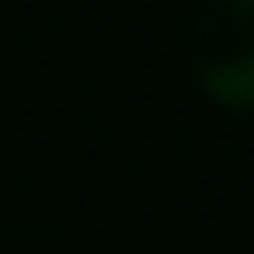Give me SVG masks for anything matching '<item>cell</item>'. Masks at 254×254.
Here are the masks:
<instances>
[{
    "label": "cell",
    "instance_id": "cell-1",
    "mask_svg": "<svg viewBox=\"0 0 254 254\" xmlns=\"http://www.w3.org/2000/svg\"><path fill=\"white\" fill-rule=\"evenodd\" d=\"M197 88L228 114H254V21L228 16L223 31L197 42Z\"/></svg>",
    "mask_w": 254,
    "mask_h": 254
},
{
    "label": "cell",
    "instance_id": "cell-2",
    "mask_svg": "<svg viewBox=\"0 0 254 254\" xmlns=\"http://www.w3.org/2000/svg\"><path fill=\"white\" fill-rule=\"evenodd\" d=\"M218 5H223L228 16H239V21H254V0H218Z\"/></svg>",
    "mask_w": 254,
    "mask_h": 254
}]
</instances>
